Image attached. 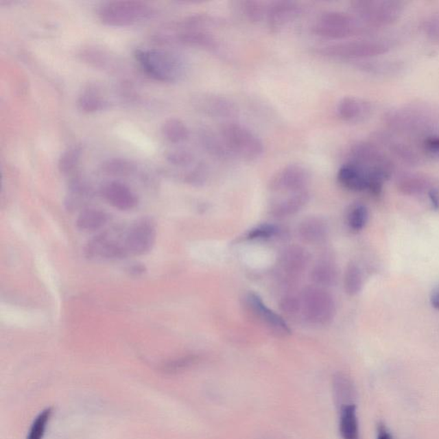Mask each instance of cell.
Returning a JSON list of instances; mask_svg holds the SVG:
<instances>
[{
	"label": "cell",
	"mask_w": 439,
	"mask_h": 439,
	"mask_svg": "<svg viewBox=\"0 0 439 439\" xmlns=\"http://www.w3.org/2000/svg\"><path fill=\"white\" fill-rule=\"evenodd\" d=\"M386 145L389 147L390 150L394 156L399 158L404 163L410 165H416L420 163V157L418 156V154L415 152L413 147H411L408 144L400 141L389 139L384 142Z\"/></svg>",
	"instance_id": "e575fe53"
},
{
	"label": "cell",
	"mask_w": 439,
	"mask_h": 439,
	"mask_svg": "<svg viewBox=\"0 0 439 439\" xmlns=\"http://www.w3.org/2000/svg\"><path fill=\"white\" fill-rule=\"evenodd\" d=\"M425 152L431 156L439 157V136L425 137L423 142Z\"/></svg>",
	"instance_id": "ee69618b"
},
{
	"label": "cell",
	"mask_w": 439,
	"mask_h": 439,
	"mask_svg": "<svg viewBox=\"0 0 439 439\" xmlns=\"http://www.w3.org/2000/svg\"><path fill=\"white\" fill-rule=\"evenodd\" d=\"M310 261V256L307 250L298 246H292L285 249L281 254L278 266L286 278L289 280L296 279L300 276Z\"/></svg>",
	"instance_id": "2e32d148"
},
{
	"label": "cell",
	"mask_w": 439,
	"mask_h": 439,
	"mask_svg": "<svg viewBox=\"0 0 439 439\" xmlns=\"http://www.w3.org/2000/svg\"><path fill=\"white\" fill-rule=\"evenodd\" d=\"M154 7L136 0H115L102 3L98 9V19L106 26L113 27L135 25L152 19Z\"/></svg>",
	"instance_id": "7a4b0ae2"
},
{
	"label": "cell",
	"mask_w": 439,
	"mask_h": 439,
	"mask_svg": "<svg viewBox=\"0 0 439 439\" xmlns=\"http://www.w3.org/2000/svg\"><path fill=\"white\" fill-rule=\"evenodd\" d=\"M363 283V274L360 268L355 263H349L343 277L346 294L349 296H355L361 291Z\"/></svg>",
	"instance_id": "d6a6232c"
},
{
	"label": "cell",
	"mask_w": 439,
	"mask_h": 439,
	"mask_svg": "<svg viewBox=\"0 0 439 439\" xmlns=\"http://www.w3.org/2000/svg\"><path fill=\"white\" fill-rule=\"evenodd\" d=\"M80 56L85 63L104 71H112L115 70V64L118 65V61L112 55L98 48H88L82 51Z\"/></svg>",
	"instance_id": "83f0119b"
},
{
	"label": "cell",
	"mask_w": 439,
	"mask_h": 439,
	"mask_svg": "<svg viewBox=\"0 0 439 439\" xmlns=\"http://www.w3.org/2000/svg\"><path fill=\"white\" fill-rule=\"evenodd\" d=\"M372 27L367 26L356 16L350 14L329 10L322 14L318 22L312 27L316 36L328 39H346L361 36Z\"/></svg>",
	"instance_id": "3957f363"
},
{
	"label": "cell",
	"mask_w": 439,
	"mask_h": 439,
	"mask_svg": "<svg viewBox=\"0 0 439 439\" xmlns=\"http://www.w3.org/2000/svg\"><path fill=\"white\" fill-rule=\"evenodd\" d=\"M430 302L431 307L436 309V310L439 311V287L432 291L430 296Z\"/></svg>",
	"instance_id": "7dc6e473"
},
{
	"label": "cell",
	"mask_w": 439,
	"mask_h": 439,
	"mask_svg": "<svg viewBox=\"0 0 439 439\" xmlns=\"http://www.w3.org/2000/svg\"><path fill=\"white\" fill-rule=\"evenodd\" d=\"M310 277L315 286L324 288L335 283L337 270L334 263L328 260H322L312 268Z\"/></svg>",
	"instance_id": "4316f807"
},
{
	"label": "cell",
	"mask_w": 439,
	"mask_h": 439,
	"mask_svg": "<svg viewBox=\"0 0 439 439\" xmlns=\"http://www.w3.org/2000/svg\"><path fill=\"white\" fill-rule=\"evenodd\" d=\"M84 252L88 259L94 260H118L128 256L123 238L117 239L108 232L99 233L89 240Z\"/></svg>",
	"instance_id": "30bf717a"
},
{
	"label": "cell",
	"mask_w": 439,
	"mask_h": 439,
	"mask_svg": "<svg viewBox=\"0 0 439 439\" xmlns=\"http://www.w3.org/2000/svg\"><path fill=\"white\" fill-rule=\"evenodd\" d=\"M51 415H53V408L51 407H47L40 412L34 418L26 439H43Z\"/></svg>",
	"instance_id": "d590c367"
},
{
	"label": "cell",
	"mask_w": 439,
	"mask_h": 439,
	"mask_svg": "<svg viewBox=\"0 0 439 439\" xmlns=\"http://www.w3.org/2000/svg\"><path fill=\"white\" fill-rule=\"evenodd\" d=\"M429 200H430L431 207L439 209V190L438 188L431 187L427 192Z\"/></svg>",
	"instance_id": "bcb514c9"
},
{
	"label": "cell",
	"mask_w": 439,
	"mask_h": 439,
	"mask_svg": "<svg viewBox=\"0 0 439 439\" xmlns=\"http://www.w3.org/2000/svg\"><path fill=\"white\" fill-rule=\"evenodd\" d=\"M220 135L233 156L253 161L263 153L262 141L242 123L235 121L223 123L220 129Z\"/></svg>",
	"instance_id": "277c9868"
},
{
	"label": "cell",
	"mask_w": 439,
	"mask_h": 439,
	"mask_svg": "<svg viewBox=\"0 0 439 439\" xmlns=\"http://www.w3.org/2000/svg\"><path fill=\"white\" fill-rule=\"evenodd\" d=\"M349 154V163L359 165L369 173L379 174L385 180L392 175V161L376 144L357 142L350 147Z\"/></svg>",
	"instance_id": "ba28073f"
},
{
	"label": "cell",
	"mask_w": 439,
	"mask_h": 439,
	"mask_svg": "<svg viewBox=\"0 0 439 439\" xmlns=\"http://www.w3.org/2000/svg\"><path fill=\"white\" fill-rule=\"evenodd\" d=\"M195 108L213 118L231 119L238 115V108L231 99L215 94H202L194 102Z\"/></svg>",
	"instance_id": "5bb4252c"
},
{
	"label": "cell",
	"mask_w": 439,
	"mask_h": 439,
	"mask_svg": "<svg viewBox=\"0 0 439 439\" xmlns=\"http://www.w3.org/2000/svg\"><path fill=\"white\" fill-rule=\"evenodd\" d=\"M339 428L342 439H360L355 404L346 405L340 408Z\"/></svg>",
	"instance_id": "cb8c5ba5"
},
{
	"label": "cell",
	"mask_w": 439,
	"mask_h": 439,
	"mask_svg": "<svg viewBox=\"0 0 439 439\" xmlns=\"http://www.w3.org/2000/svg\"><path fill=\"white\" fill-rule=\"evenodd\" d=\"M198 139L202 147L211 156L218 159H228L230 156H233L220 134L216 135L211 130H202Z\"/></svg>",
	"instance_id": "484cf974"
},
{
	"label": "cell",
	"mask_w": 439,
	"mask_h": 439,
	"mask_svg": "<svg viewBox=\"0 0 439 439\" xmlns=\"http://www.w3.org/2000/svg\"><path fill=\"white\" fill-rule=\"evenodd\" d=\"M328 230L327 223L324 219L317 216H310L300 222L298 233L304 242L318 244L324 241L328 235Z\"/></svg>",
	"instance_id": "44dd1931"
},
{
	"label": "cell",
	"mask_w": 439,
	"mask_h": 439,
	"mask_svg": "<svg viewBox=\"0 0 439 439\" xmlns=\"http://www.w3.org/2000/svg\"><path fill=\"white\" fill-rule=\"evenodd\" d=\"M351 9L357 19L373 29L396 23L404 7L396 0H356L351 2Z\"/></svg>",
	"instance_id": "5b68a950"
},
{
	"label": "cell",
	"mask_w": 439,
	"mask_h": 439,
	"mask_svg": "<svg viewBox=\"0 0 439 439\" xmlns=\"http://www.w3.org/2000/svg\"><path fill=\"white\" fill-rule=\"evenodd\" d=\"M432 187L430 178L425 175L407 174L396 180L397 190L406 195H418L428 192Z\"/></svg>",
	"instance_id": "603a6c76"
},
{
	"label": "cell",
	"mask_w": 439,
	"mask_h": 439,
	"mask_svg": "<svg viewBox=\"0 0 439 439\" xmlns=\"http://www.w3.org/2000/svg\"><path fill=\"white\" fill-rule=\"evenodd\" d=\"M301 12V7L293 1H274L267 5L266 19L268 25L273 32H279L288 23L297 19Z\"/></svg>",
	"instance_id": "9a60e30c"
},
{
	"label": "cell",
	"mask_w": 439,
	"mask_h": 439,
	"mask_svg": "<svg viewBox=\"0 0 439 439\" xmlns=\"http://www.w3.org/2000/svg\"><path fill=\"white\" fill-rule=\"evenodd\" d=\"M389 45L382 40H359L328 45L318 48L320 56L337 60H362L388 53Z\"/></svg>",
	"instance_id": "52a82bcc"
},
{
	"label": "cell",
	"mask_w": 439,
	"mask_h": 439,
	"mask_svg": "<svg viewBox=\"0 0 439 439\" xmlns=\"http://www.w3.org/2000/svg\"><path fill=\"white\" fill-rule=\"evenodd\" d=\"M93 197V190L89 185L81 178H75L71 182L69 192L65 198V206L69 211L84 209Z\"/></svg>",
	"instance_id": "7402d4cb"
},
{
	"label": "cell",
	"mask_w": 439,
	"mask_h": 439,
	"mask_svg": "<svg viewBox=\"0 0 439 439\" xmlns=\"http://www.w3.org/2000/svg\"><path fill=\"white\" fill-rule=\"evenodd\" d=\"M99 193L105 201L119 211H130L139 204V198L135 192L120 181L106 182L99 187Z\"/></svg>",
	"instance_id": "4fadbf2b"
},
{
	"label": "cell",
	"mask_w": 439,
	"mask_h": 439,
	"mask_svg": "<svg viewBox=\"0 0 439 439\" xmlns=\"http://www.w3.org/2000/svg\"><path fill=\"white\" fill-rule=\"evenodd\" d=\"M111 105L102 88L97 86H88L81 92L78 98V108L85 113H95L108 109Z\"/></svg>",
	"instance_id": "ffe728a7"
},
{
	"label": "cell",
	"mask_w": 439,
	"mask_h": 439,
	"mask_svg": "<svg viewBox=\"0 0 439 439\" xmlns=\"http://www.w3.org/2000/svg\"><path fill=\"white\" fill-rule=\"evenodd\" d=\"M108 215L99 209L85 208L79 214L75 225L81 231L95 232L108 222Z\"/></svg>",
	"instance_id": "d4e9b609"
},
{
	"label": "cell",
	"mask_w": 439,
	"mask_h": 439,
	"mask_svg": "<svg viewBox=\"0 0 439 439\" xmlns=\"http://www.w3.org/2000/svg\"><path fill=\"white\" fill-rule=\"evenodd\" d=\"M247 307L252 311V313L266 327L270 329L271 332L278 336H287L291 334V329L284 319L279 314L270 310L265 304L263 303L262 298L259 294L250 292L246 295Z\"/></svg>",
	"instance_id": "7c38bea8"
},
{
	"label": "cell",
	"mask_w": 439,
	"mask_h": 439,
	"mask_svg": "<svg viewBox=\"0 0 439 439\" xmlns=\"http://www.w3.org/2000/svg\"><path fill=\"white\" fill-rule=\"evenodd\" d=\"M198 361V357L195 355H187L181 357L176 359L171 360V361L164 364L161 370L164 372L174 374L190 368Z\"/></svg>",
	"instance_id": "f35d334b"
},
{
	"label": "cell",
	"mask_w": 439,
	"mask_h": 439,
	"mask_svg": "<svg viewBox=\"0 0 439 439\" xmlns=\"http://www.w3.org/2000/svg\"><path fill=\"white\" fill-rule=\"evenodd\" d=\"M82 147L81 144L75 143L63 151L58 161V171L62 174H70L75 170L81 160Z\"/></svg>",
	"instance_id": "1f68e13d"
},
{
	"label": "cell",
	"mask_w": 439,
	"mask_h": 439,
	"mask_svg": "<svg viewBox=\"0 0 439 439\" xmlns=\"http://www.w3.org/2000/svg\"><path fill=\"white\" fill-rule=\"evenodd\" d=\"M166 160L174 166L185 167L194 163L195 156L191 151L185 147H177L167 151Z\"/></svg>",
	"instance_id": "8d00e7d4"
},
{
	"label": "cell",
	"mask_w": 439,
	"mask_h": 439,
	"mask_svg": "<svg viewBox=\"0 0 439 439\" xmlns=\"http://www.w3.org/2000/svg\"><path fill=\"white\" fill-rule=\"evenodd\" d=\"M310 195L307 190L290 193L271 205V215L276 217H287L300 212L307 205Z\"/></svg>",
	"instance_id": "d6986e66"
},
{
	"label": "cell",
	"mask_w": 439,
	"mask_h": 439,
	"mask_svg": "<svg viewBox=\"0 0 439 439\" xmlns=\"http://www.w3.org/2000/svg\"><path fill=\"white\" fill-rule=\"evenodd\" d=\"M333 393L336 404L341 408L346 405L353 404L352 400L353 398V383L348 377L342 373H337L333 379Z\"/></svg>",
	"instance_id": "f546056e"
},
{
	"label": "cell",
	"mask_w": 439,
	"mask_h": 439,
	"mask_svg": "<svg viewBox=\"0 0 439 439\" xmlns=\"http://www.w3.org/2000/svg\"><path fill=\"white\" fill-rule=\"evenodd\" d=\"M425 36L431 43L439 45V13L432 14L423 23Z\"/></svg>",
	"instance_id": "60d3db41"
},
{
	"label": "cell",
	"mask_w": 439,
	"mask_h": 439,
	"mask_svg": "<svg viewBox=\"0 0 439 439\" xmlns=\"http://www.w3.org/2000/svg\"><path fill=\"white\" fill-rule=\"evenodd\" d=\"M281 310L288 316L301 315V300L300 294H287L280 302Z\"/></svg>",
	"instance_id": "ab89813d"
},
{
	"label": "cell",
	"mask_w": 439,
	"mask_h": 439,
	"mask_svg": "<svg viewBox=\"0 0 439 439\" xmlns=\"http://www.w3.org/2000/svg\"><path fill=\"white\" fill-rule=\"evenodd\" d=\"M369 211L366 205L355 204L351 206L346 215V223L353 231L359 232L365 228L368 222Z\"/></svg>",
	"instance_id": "836d02e7"
},
{
	"label": "cell",
	"mask_w": 439,
	"mask_h": 439,
	"mask_svg": "<svg viewBox=\"0 0 439 439\" xmlns=\"http://www.w3.org/2000/svg\"><path fill=\"white\" fill-rule=\"evenodd\" d=\"M339 183L353 191H368L370 173L355 163H348L340 168L337 174Z\"/></svg>",
	"instance_id": "e0dca14e"
},
{
	"label": "cell",
	"mask_w": 439,
	"mask_h": 439,
	"mask_svg": "<svg viewBox=\"0 0 439 439\" xmlns=\"http://www.w3.org/2000/svg\"><path fill=\"white\" fill-rule=\"evenodd\" d=\"M372 111V106L365 99L346 96L340 101L337 106V113L345 121L360 122L368 118Z\"/></svg>",
	"instance_id": "ac0fdd59"
},
{
	"label": "cell",
	"mask_w": 439,
	"mask_h": 439,
	"mask_svg": "<svg viewBox=\"0 0 439 439\" xmlns=\"http://www.w3.org/2000/svg\"><path fill=\"white\" fill-rule=\"evenodd\" d=\"M185 181L188 184L198 185L204 183L206 178V168L204 164L197 166L185 174Z\"/></svg>",
	"instance_id": "7bdbcfd3"
},
{
	"label": "cell",
	"mask_w": 439,
	"mask_h": 439,
	"mask_svg": "<svg viewBox=\"0 0 439 439\" xmlns=\"http://www.w3.org/2000/svg\"><path fill=\"white\" fill-rule=\"evenodd\" d=\"M137 165L126 158H111L102 163L103 174L112 177H129L137 171Z\"/></svg>",
	"instance_id": "f1b7e54d"
},
{
	"label": "cell",
	"mask_w": 439,
	"mask_h": 439,
	"mask_svg": "<svg viewBox=\"0 0 439 439\" xmlns=\"http://www.w3.org/2000/svg\"><path fill=\"white\" fill-rule=\"evenodd\" d=\"M126 271L130 276L139 277L146 273V267L142 263H132L127 266Z\"/></svg>",
	"instance_id": "f6af8a7d"
},
{
	"label": "cell",
	"mask_w": 439,
	"mask_h": 439,
	"mask_svg": "<svg viewBox=\"0 0 439 439\" xmlns=\"http://www.w3.org/2000/svg\"><path fill=\"white\" fill-rule=\"evenodd\" d=\"M377 439H393L392 436L390 434V432L387 431L385 427L380 425L379 431H377Z\"/></svg>",
	"instance_id": "c3c4849f"
},
{
	"label": "cell",
	"mask_w": 439,
	"mask_h": 439,
	"mask_svg": "<svg viewBox=\"0 0 439 439\" xmlns=\"http://www.w3.org/2000/svg\"><path fill=\"white\" fill-rule=\"evenodd\" d=\"M136 60L150 78L163 82H174L183 77L185 63L180 55L161 48H139Z\"/></svg>",
	"instance_id": "6da1fadb"
},
{
	"label": "cell",
	"mask_w": 439,
	"mask_h": 439,
	"mask_svg": "<svg viewBox=\"0 0 439 439\" xmlns=\"http://www.w3.org/2000/svg\"><path fill=\"white\" fill-rule=\"evenodd\" d=\"M301 315L315 325L329 324L335 315V303L332 295L324 287L312 285L301 291Z\"/></svg>",
	"instance_id": "8992f818"
},
{
	"label": "cell",
	"mask_w": 439,
	"mask_h": 439,
	"mask_svg": "<svg viewBox=\"0 0 439 439\" xmlns=\"http://www.w3.org/2000/svg\"><path fill=\"white\" fill-rule=\"evenodd\" d=\"M161 133L165 139L174 144L185 142L190 136L187 125L182 120L176 118L167 119L161 126Z\"/></svg>",
	"instance_id": "4dcf8cb0"
},
{
	"label": "cell",
	"mask_w": 439,
	"mask_h": 439,
	"mask_svg": "<svg viewBox=\"0 0 439 439\" xmlns=\"http://www.w3.org/2000/svg\"><path fill=\"white\" fill-rule=\"evenodd\" d=\"M156 240V224L152 219L147 217L137 220L123 235L128 256L146 255L153 249Z\"/></svg>",
	"instance_id": "9c48e42d"
},
{
	"label": "cell",
	"mask_w": 439,
	"mask_h": 439,
	"mask_svg": "<svg viewBox=\"0 0 439 439\" xmlns=\"http://www.w3.org/2000/svg\"><path fill=\"white\" fill-rule=\"evenodd\" d=\"M279 233V228L273 224H263L252 228L247 235L249 239H267Z\"/></svg>",
	"instance_id": "b9f144b4"
},
{
	"label": "cell",
	"mask_w": 439,
	"mask_h": 439,
	"mask_svg": "<svg viewBox=\"0 0 439 439\" xmlns=\"http://www.w3.org/2000/svg\"><path fill=\"white\" fill-rule=\"evenodd\" d=\"M241 10L250 22L257 23L266 16L267 6L256 0H247L241 2Z\"/></svg>",
	"instance_id": "74e56055"
},
{
	"label": "cell",
	"mask_w": 439,
	"mask_h": 439,
	"mask_svg": "<svg viewBox=\"0 0 439 439\" xmlns=\"http://www.w3.org/2000/svg\"><path fill=\"white\" fill-rule=\"evenodd\" d=\"M310 175L304 167L291 164L281 168L271 178L270 188L272 191L294 193L307 190Z\"/></svg>",
	"instance_id": "8fae6325"
}]
</instances>
